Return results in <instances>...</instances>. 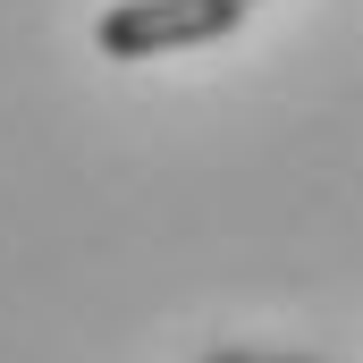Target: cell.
Returning a JSON list of instances; mask_svg holds the SVG:
<instances>
[{
    "instance_id": "6da1fadb",
    "label": "cell",
    "mask_w": 363,
    "mask_h": 363,
    "mask_svg": "<svg viewBox=\"0 0 363 363\" xmlns=\"http://www.w3.org/2000/svg\"><path fill=\"white\" fill-rule=\"evenodd\" d=\"M245 26V0H110L93 17L101 60H161V51H194Z\"/></svg>"
},
{
    "instance_id": "7a4b0ae2",
    "label": "cell",
    "mask_w": 363,
    "mask_h": 363,
    "mask_svg": "<svg viewBox=\"0 0 363 363\" xmlns=\"http://www.w3.org/2000/svg\"><path fill=\"white\" fill-rule=\"evenodd\" d=\"M203 363H321V355H262V347H220V355H203Z\"/></svg>"
},
{
    "instance_id": "3957f363",
    "label": "cell",
    "mask_w": 363,
    "mask_h": 363,
    "mask_svg": "<svg viewBox=\"0 0 363 363\" xmlns=\"http://www.w3.org/2000/svg\"><path fill=\"white\" fill-rule=\"evenodd\" d=\"M245 9H254V0H245Z\"/></svg>"
}]
</instances>
